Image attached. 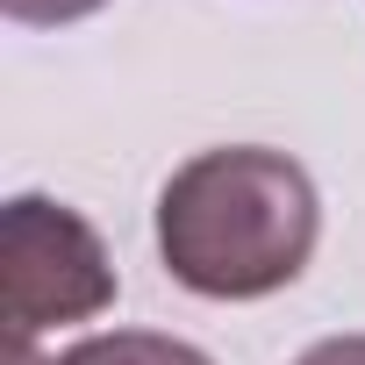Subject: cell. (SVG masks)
<instances>
[{
    "label": "cell",
    "mask_w": 365,
    "mask_h": 365,
    "mask_svg": "<svg viewBox=\"0 0 365 365\" xmlns=\"http://www.w3.org/2000/svg\"><path fill=\"white\" fill-rule=\"evenodd\" d=\"M315 179L265 143H222L187 158L158 187V258L201 301H265L315 258Z\"/></svg>",
    "instance_id": "obj_1"
},
{
    "label": "cell",
    "mask_w": 365,
    "mask_h": 365,
    "mask_svg": "<svg viewBox=\"0 0 365 365\" xmlns=\"http://www.w3.org/2000/svg\"><path fill=\"white\" fill-rule=\"evenodd\" d=\"M0 258H8V329L15 358H29L36 329L51 322H93L115 308V265L93 222L51 194H15L0 215Z\"/></svg>",
    "instance_id": "obj_2"
},
{
    "label": "cell",
    "mask_w": 365,
    "mask_h": 365,
    "mask_svg": "<svg viewBox=\"0 0 365 365\" xmlns=\"http://www.w3.org/2000/svg\"><path fill=\"white\" fill-rule=\"evenodd\" d=\"M15 365H215V358L187 336H165V329H101L58 358H15Z\"/></svg>",
    "instance_id": "obj_3"
},
{
    "label": "cell",
    "mask_w": 365,
    "mask_h": 365,
    "mask_svg": "<svg viewBox=\"0 0 365 365\" xmlns=\"http://www.w3.org/2000/svg\"><path fill=\"white\" fill-rule=\"evenodd\" d=\"M101 8L108 0H0V15L22 22V29H65V22H86Z\"/></svg>",
    "instance_id": "obj_4"
},
{
    "label": "cell",
    "mask_w": 365,
    "mask_h": 365,
    "mask_svg": "<svg viewBox=\"0 0 365 365\" xmlns=\"http://www.w3.org/2000/svg\"><path fill=\"white\" fill-rule=\"evenodd\" d=\"M294 365H365V336H322V344H308Z\"/></svg>",
    "instance_id": "obj_5"
}]
</instances>
